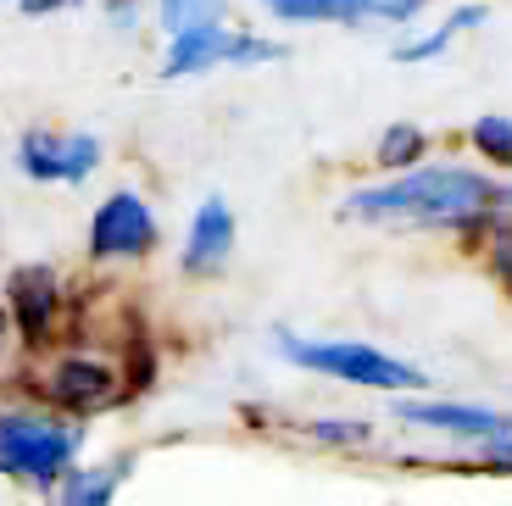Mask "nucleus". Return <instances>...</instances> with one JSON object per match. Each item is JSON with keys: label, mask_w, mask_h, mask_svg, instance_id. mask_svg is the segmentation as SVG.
<instances>
[{"label": "nucleus", "mask_w": 512, "mask_h": 506, "mask_svg": "<svg viewBox=\"0 0 512 506\" xmlns=\"http://www.w3.org/2000/svg\"><path fill=\"white\" fill-rule=\"evenodd\" d=\"M240 251V212L229 206V195H201L190 212V228H184L179 245V273L184 279H218L223 267Z\"/></svg>", "instance_id": "10"}, {"label": "nucleus", "mask_w": 512, "mask_h": 506, "mask_svg": "<svg viewBox=\"0 0 512 506\" xmlns=\"http://www.w3.org/2000/svg\"><path fill=\"white\" fill-rule=\"evenodd\" d=\"M6 306H12V329H17V345L34 356L45 351H62L67 340V290H62V273L51 262H23L6 273Z\"/></svg>", "instance_id": "6"}, {"label": "nucleus", "mask_w": 512, "mask_h": 506, "mask_svg": "<svg viewBox=\"0 0 512 506\" xmlns=\"http://www.w3.org/2000/svg\"><path fill=\"white\" fill-rule=\"evenodd\" d=\"M496 206H501V212H512V178H501V195H496Z\"/></svg>", "instance_id": "20"}, {"label": "nucleus", "mask_w": 512, "mask_h": 506, "mask_svg": "<svg viewBox=\"0 0 512 506\" xmlns=\"http://www.w3.org/2000/svg\"><path fill=\"white\" fill-rule=\"evenodd\" d=\"M390 418L407 423V429L451 434V440H474V445H490V440H507L512 434V418L496 412V406L440 401V395H396V401H390Z\"/></svg>", "instance_id": "9"}, {"label": "nucleus", "mask_w": 512, "mask_h": 506, "mask_svg": "<svg viewBox=\"0 0 512 506\" xmlns=\"http://www.w3.org/2000/svg\"><path fill=\"white\" fill-rule=\"evenodd\" d=\"M295 434L312 445H329V451H357V445H373V418H307L295 423Z\"/></svg>", "instance_id": "16"}, {"label": "nucleus", "mask_w": 512, "mask_h": 506, "mask_svg": "<svg viewBox=\"0 0 512 506\" xmlns=\"http://www.w3.org/2000/svg\"><path fill=\"white\" fill-rule=\"evenodd\" d=\"M462 145L474 162H485L490 173L512 178V112H479L474 123L462 128Z\"/></svg>", "instance_id": "15"}, {"label": "nucleus", "mask_w": 512, "mask_h": 506, "mask_svg": "<svg viewBox=\"0 0 512 506\" xmlns=\"http://www.w3.org/2000/svg\"><path fill=\"white\" fill-rule=\"evenodd\" d=\"M106 162L101 134L84 128H28L17 134V173L34 184H90Z\"/></svg>", "instance_id": "8"}, {"label": "nucleus", "mask_w": 512, "mask_h": 506, "mask_svg": "<svg viewBox=\"0 0 512 506\" xmlns=\"http://www.w3.org/2000/svg\"><path fill=\"white\" fill-rule=\"evenodd\" d=\"M84 445H90L84 418H67L45 401L0 406V473H6V484L51 495L84 462Z\"/></svg>", "instance_id": "2"}, {"label": "nucleus", "mask_w": 512, "mask_h": 506, "mask_svg": "<svg viewBox=\"0 0 512 506\" xmlns=\"http://www.w3.org/2000/svg\"><path fill=\"white\" fill-rule=\"evenodd\" d=\"M0 479H6V473H0Z\"/></svg>", "instance_id": "22"}, {"label": "nucleus", "mask_w": 512, "mask_h": 506, "mask_svg": "<svg viewBox=\"0 0 512 506\" xmlns=\"http://www.w3.org/2000/svg\"><path fill=\"white\" fill-rule=\"evenodd\" d=\"M501 173L485 162H429L407 173H384L373 184H351L340 195V223L407 228V234H451L468 256H479L496 223Z\"/></svg>", "instance_id": "1"}, {"label": "nucleus", "mask_w": 512, "mask_h": 506, "mask_svg": "<svg viewBox=\"0 0 512 506\" xmlns=\"http://www.w3.org/2000/svg\"><path fill=\"white\" fill-rule=\"evenodd\" d=\"M156 245H162V217L145 190H112L84 228L90 262H151Z\"/></svg>", "instance_id": "7"}, {"label": "nucleus", "mask_w": 512, "mask_h": 506, "mask_svg": "<svg viewBox=\"0 0 512 506\" xmlns=\"http://www.w3.org/2000/svg\"><path fill=\"white\" fill-rule=\"evenodd\" d=\"M256 6H268V0H256Z\"/></svg>", "instance_id": "21"}, {"label": "nucleus", "mask_w": 512, "mask_h": 506, "mask_svg": "<svg viewBox=\"0 0 512 506\" xmlns=\"http://www.w3.org/2000/svg\"><path fill=\"white\" fill-rule=\"evenodd\" d=\"M485 462H496V468H512V434H507V440H490V445H485Z\"/></svg>", "instance_id": "18"}, {"label": "nucleus", "mask_w": 512, "mask_h": 506, "mask_svg": "<svg viewBox=\"0 0 512 506\" xmlns=\"http://www.w3.org/2000/svg\"><path fill=\"white\" fill-rule=\"evenodd\" d=\"M373 6H379V0H268L262 12L284 28H318V23L362 28V23H373Z\"/></svg>", "instance_id": "12"}, {"label": "nucleus", "mask_w": 512, "mask_h": 506, "mask_svg": "<svg viewBox=\"0 0 512 506\" xmlns=\"http://www.w3.org/2000/svg\"><path fill=\"white\" fill-rule=\"evenodd\" d=\"M123 479H128V462H78V468L45 495V506H117Z\"/></svg>", "instance_id": "14"}, {"label": "nucleus", "mask_w": 512, "mask_h": 506, "mask_svg": "<svg viewBox=\"0 0 512 506\" xmlns=\"http://www.w3.org/2000/svg\"><path fill=\"white\" fill-rule=\"evenodd\" d=\"M485 23H490L485 0H451V12L440 17V23H429V28H418V34H407V39L390 45V62L396 67H429V62H440L462 34H479Z\"/></svg>", "instance_id": "11"}, {"label": "nucleus", "mask_w": 512, "mask_h": 506, "mask_svg": "<svg viewBox=\"0 0 512 506\" xmlns=\"http://www.w3.org/2000/svg\"><path fill=\"white\" fill-rule=\"evenodd\" d=\"M284 62V45L273 34H256L245 23H229V17H206V23H190L179 34H162V62L156 73L167 84L179 78H206V73H251V67H273Z\"/></svg>", "instance_id": "4"}, {"label": "nucleus", "mask_w": 512, "mask_h": 506, "mask_svg": "<svg viewBox=\"0 0 512 506\" xmlns=\"http://www.w3.org/2000/svg\"><path fill=\"white\" fill-rule=\"evenodd\" d=\"M373 167L379 173H407V167H423L435 156V134L418 123V117H396V123H384L373 134Z\"/></svg>", "instance_id": "13"}, {"label": "nucleus", "mask_w": 512, "mask_h": 506, "mask_svg": "<svg viewBox=\"0 0 512 506\" xmlns=\"http://www.w3.org/2000/svg\"><path fill=\"white\" fill-rule=\"evenodd\" d=\"M273 356L284 367H301V373H318V379L351 384V390H384V395H412L429 390V373L407 356H390L368 340H318V334L301 329H273Z\"/></svg>", "instance_id": "3"}, {"label": "nucleus", "mask_w": 512, "mask_h": 506, "mask_svg": "<svg viewBox=\"0 0 512 506\" xmlns=\"http://www.w3.org/2000/svg\"><path fill=\"white\" fill-rule=\"evenodd\" d=\"M17 340V329H12V306H6V290H0V351Z\"/></svg>", "instance_id": "19"}, {"label": "nucleus", "mask_w": 512, "mask_h": 506, "mask_svg": "<svg viewBox=\"0 0 512 506\" xmlns=\"http://www.w3.org/2000/svg\"><path fill=\"white\" fill-rule=\"evenodd\" d=\"M156 6V28L162 34H179L190 23H206V17H223V0H151Z\"/></svg>", "instance_id": "17"}, {"label": "nucleus", "mask_w": 512, "mask_h": 506, "mask_svg": "<svg viewBox=\"0 0 512 506\" xmlns=\"http://www.w3.org/2000/svg\"><path fill=\"white\" fill-rule=\"evenodd\" d=\"M34 401L56 406L67 418H95L128 401V373L117 356L95 351H45L34 373Z\"/></svg>", "instance_id": "5"}]
</instances>
